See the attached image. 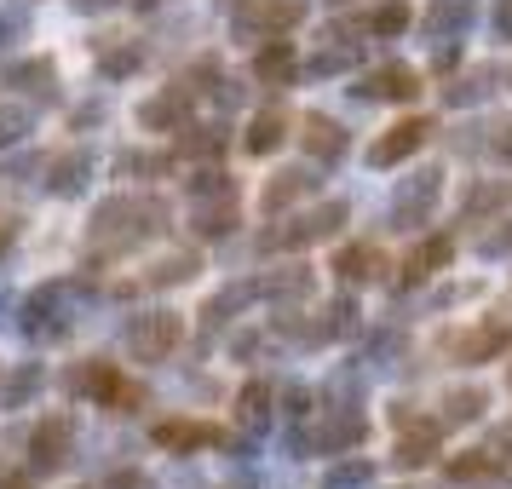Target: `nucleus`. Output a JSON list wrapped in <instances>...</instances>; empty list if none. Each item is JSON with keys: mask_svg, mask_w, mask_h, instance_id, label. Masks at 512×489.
Wrapping results in <instances>:
<instances>
[{"mask_svg": "<svg viewBox=\"0 0 512 489\" xmlns=\"http://www.w3.org/2000/svg\"><path fill=\"white\" fill-rule=\"evenodd\" d=\"M173 346H179V317L173 311H150V317H139V323L127 328V351L139 363H162Z\"/></svg>", "mask_w": 512, "mask_h": 489, "instance_id": "obj_1", "label": "nucleus"}, {"mask_svg": "<svg viewBox=\"0 0 512 489\" xmlns=\"http://www.w3.org/2000/svg\"><path fill=\"white\" fill-rule=\"evenodd\" d=\"M70 438H75V426L64 415H52V420H41L35 426V438H29V461H35V472H52V466H64L70 461Z\"/></svg>", "mask_w": 512, "mask_h": 489, "instance_id": "obj_2", "label": "nucleus"}, {"mask_svg": "<svg viewBox=\"0 0 512 489\" xmlns=\"http://www.w3.org/2000/svg\"><path fill=\"white\" fill-rule=\"evenodd\" d=\"M351 93H357V98H369V104H374V98H415V93H420V75L409 70V64H386L380 75L357 81Z\"/></svg>", "mask_w": 512, "mask_h": 489, "instance_id": "obj_3", "label": "nucleus"}, {"mask_svg": "<svg viewBox=\"0 0 512 489\" xmlns=\"http://www.w3.org/2000/svg\"><path fill=\"white\" fill-rule=\"evenodd\" d=\"M426 133H432V121H403V127H392V133L369 150V162L392 167V162H403V156H415L420 144H426Z\"/></svg>", "mask_w": 512, "mask_h": 489, "instance_id": "obj_4", "label": "nucleus"}, {"mask_svg": "<svg viewBox=\"0 0 512 489\" xmlns=\"http://www.w3.org/2000/svg\"><path fill=\"white\" fill-rule=\"evenodd\" d=\"M340 225H346V202H328V208L305 213L294 231H282L277 242H282V248H305V242H317V236H334Z\"/></svg>", "mask_w": 512, "mask_h": 489, "instance_id": "obj_5", "label": "nucleus"}, {"mask_svg": "<svg viewBox=\"0 0 512 489\" xmlns=\"http://www.w3.org/2000/svg\"><path fill=\"white\" fill-rule=\"evenodd\" d=\"M156 443L190 455V449H208V443H225V438H219L213 426H196V420H167V426H156Z\"/></svg>", "mask_w": 512, "mask_h": 489, "instance_id": "obj_6", "label": "nucleus"}, {"mask_svg": "<svg viewBox=\"0 0 512 489\" xmlns=\"http://www.w3.org/2000/svg\"><path fill=\"white\" fill-rule=\"evenodd\" d=\"M334 271H340V282H374L380 277V248L374 242H351V248H340Z\"/></svg>", "mask_w": 512, "mask_h": 489, "instance_id": "obj_7", "label": "nucleus"}, {"mask_svg": "<svg viewBox=\"0 0 512 489\" xmlns=\"http://www.w3.org/2000/svg\"><path fill=\"white\" fill-rule=\"evenodd\" d=\"M507 323H484L478 334H466V340H449L455 346V357H466V363H484V357H495V351H507Z\"/></svg>", "mask_w": 512, "mask_h": 489, "instance_id": "obj_8", "label": "nucleus"}, {"mask_svg": "<svg viewBox=\"0 0 512 489\" xmlns=\"http://www.w3.org/2000/svg\"><path fill=\"white\" fill-rule=\"evenodd\" d=\"M305 150L311 156H323V162H334V156H346V127L328 116H311L305 121Z\"/></svg>", "mask_w": 512, "mask_h": 489, "instance_id": "obj_9", "label": "nucleus"}, {"mask_svg": "<svg viewBox=\"0 0 512 489\" xmlns=\"http://www.w3.org/2000/svg\"><path fill=\"white\" fill-rule=\"evenodd\" d=\"M236 420H242L248 432H265V426H271V386H265V380H248V386H242Z\"/></svg>", "mask_w": 512, "mask_h": 489, "instance_id": "obj_10", "label": "nucleus"}, {"mask_svg": "<svg viewBox=\"0 0 512 489\" xmlns=\"http://www.w3.org/2000/svg\"><path fill=\"white\" fill-rule=\"evenodd\" d=\"M87 179H93V156H81V150H70V156L52 162V190H58V196L87 190Z\"/></svg>", "mask_w": 512, "mask_h": 489, "instance_id": "obj_11", "label": "nucleus"}, {"mask_svg": "<svg viewBox=\"0 0 512 489\" xmlns=\"http://www.w3.org/2000/svg\"><path fill=\"white\" fill-rule=\"evenodd\" d=\"M317 185L305 167H288V173H277V185H265V213H282L294 196H305V190Z\"/></svg>", "mask_w": 512, "mask_h": 489, "instance_id": "obj_12", "label": "nucleus"}, {"mask_svg": "<svg viewBox=\"0 0 512 489\" xmlns=\"http://www.w3.org/2000/svg\"><path fill=\"white\" fill-rule=\"evenodd\" d=\"M70 386H75V392L104 397V403H110L121 380H116V369H110V363H87V369H75V374H70Z\"/></svg>", "mask_w": 512, "mask_h": 489, "instance_id": "obj_13", "label": "nucleus"}, {"mask_svg": "<svg viewBox=\"0 0 512 489\" xmlns=\"http://www.w3.org/2000/svg\"><path fill=\"white\" fill-rule=\"evenodd\" d=\"M254 75L259 81H288V75H294V47H288V41H271V47L254 58Z\"/></svg>", "mask_w": 512, "mask_h": 489, "instance_id": "obj_14", "label": "nucleus"}, {"mask_svg": "<svg viewBox=\"0 0 512 489\" xmlns=\"http://www.w3.org/2000/svg\"><path fill=\"white\" fill-rule=\"evenodd\" d=\"M282 127H288V121H282V110H265V116H254V127H248V150H254V156L277 150V144H282Z\"/></svg>", "mask_w": 512, "mask_h": 489, "instance_id": "obj_15", "label": "nucleus"}, {"mask_svg": "<svg viewBox=\"0 0 512 489\" xmlns=\"http://www.w3.org/2000/svg\"><path fill=\"white\" fill-rule=\"evenodd\" d=\"M6 81H18L24 93H41V98H47V93H52V81H58V70H52L47 58H29V64H18V70L6 75Z\"/></svg>", "mask_w": 512, "mask_h": 489, "instance_id": "obj_16", "label": "nucleus"}, {"mask_svg": "<svg viewBox=\"0 0 512 489\" xmlns=\"http://www.w3.org/2000/svg\"><path fill=\"white\" fill-rule=\"evenodd\" d=\"M185 104H190V98L179 93V87H173L167 98H150V104H144L139 116H144V127H173V121L185 116Z\"/></svg>", "mask_w": 512, "mask_h": 489, "instance_id": "obj_17", "label": "nucleus"}, {"mask_svg": "<svg viewBox=\"0 0 512 489\" xmlns=\"http://www.w3.org/2000/svg\"><path fill=\"white\" fill-rule=\"evenodd\" d=\"M449 254H455V242H449V236H432V242H420V254L409 259L403 271H409V282H420L426 271H432V265H443Z\"/></svg>", "mask_w": 512, "mask_h": 489, "instance_id": "obj_18", "label": "nucleus"}, {"mask_svg": "<svg viewBox=\"0 0 512 489\" xmlns=\"http://www.w3.org/2000/svg\"><path fill=\"white\" fill-rule=\"evenodd\" d=\"M254 294H259V282H236L231 294H219V300H208V311H202V317H208V323L219 328L225 317H231V311H242V305L254 300Z\"/></svg>", "mask_w": 512, "mask_h": 489, "instance_id": "obj_19", "label": "nucleus"}, {"mask_svg": "<svg viewBox=\"0 0 512 489\" xmlns=\"http://www.w3.org/2000/svg\"><path fill=\"white\" fill-rule=\"evenodd\" d=\"M225 150V127H190L179 139V156H219Z\"/></svg>", "mask_w": 512, "mask_h": 489, "instance_id": "obj_20", "label": "nucleus"}, {"mask_svg": "<svg viewBox=\"0 0 512 489\" xmlns=\"http://www.w3.org/2000/svg\"><path fill=\"white\" fill-rule=\"evenodd\" d=\"M231 225H236L231 196H225L219 208H196V236H231Z\"/></svg>", "mask_w": 512, "mask_h": 489, "instance_id": "obj_21", "label": "nucleus"}, {"mask_svg": "<svg viewBox=\"0 0 512 489\" xmlns=\"http://www.w3.org/2000/svg\"><path fill=\"white\" fill-rule=\"evenodd\" d=\"M185 277H196V254H167L156 271H150V282L156 288H167V282H185Z\"/></svg>", "mask_w": 512, "mask_h": 489, "instance_id": "obj_22", "label": "nucleus"}, {"mask_svg": "<svg viewBox=\"0 0 512 489\" xmlns=\"http://www.w3.org/2000/svg\"><path fill=\"white\" fill-rule=\"evenodd\" d=\"M466 18H472V0H438L426 24H432V29H438V35H443V29H449V24H455V29H466Z\"/></svg>", "mask_w": 512, "mask_h": 489, "instance_id": "obj_23", "label": "nucleus"}, {"mask_svg": "<svg viewBox=\"0 0 512 489\" xmlns=\"http://www.w3.org/2000/svg\"><path fill=\"white\" fill-rule=\"evenodd\" d=\"M484 415V392H478V386H466V392H449V420H478Z\"/></svg>", "mask_w": 512, "mask_h": 489, "instance_id": "obj_24", "label": "nucleus"}, {"mask_svg": "<svg viewBox=\"0 0 512 489\" xmlns=\"http://www.w3.org/2000/svg\"><path fill=\"white\" fill-rule=\"evenodd\" d=\"M489 81H495V70H472L461 87H449V104H478L489 93Z\"/></svg>", "mask_w": 512, "mask_h": 489, "instance_id": "obj_25", "label": "nucleus"}, {"mask_svg": "<svg viewBox=\"0 0 512 489\" xmlns=\"http://www.w3.org/2000/svg\"><path fill=\"white\" fill-rule=\"evenodd\" d=\"M300 18H305V0H271L259 24L265 29H288V24H300Z\"/></svg>", "mask_w": 512, "mask_h": 489, "instance_id": "obj_26", "label": "nucleus"}, {"mask_svg": "<svg viewBox=\"0 0 512 489\" xmlns=\"http://www.w3.org/2000/svg\"><path fill=\"white\" fill-rule=\"evenodd\" d=\"M363 484H369V466H363V461L334 466V472L323 478V489H363Z\"/></svg>", "mask_w": 512, "mask_h": 489, "instance_id": "obj_27", "label": "nucleus"}, {"mask_svg": "<svg viewBox=\"0 0 512 489\" xmlns=\"http://www.w3.org/2000/svg\"><path fill=\"white\" fill-rule=\"evenodd\" d=\"M98 70H104V75H133V70H139V47L104 52V58H98Z\"/></svg>", "mask_w": 512, "mask_h": 489, "instance_id": "obj_28", "label": "nucleus"}, {"mask_svg": "<svg viewBox=\"0 0 512 489\" xmlns=\"http://www.w3.org/2000/svg\"><path fill=\"white\" fill-rule=\"evenodd\" d=\"M190 196H231V179H225V173H196V179H190Z\"/></svg>", "mask_w": 512, "mask_h": 489, "instance_id": "obj_29", "label": "nucleus"}, {"mask_svg": "<svg viewBox=\"0 0 512 489\" xmlns=\"http://www.w3.org/2000/svg\"><path fill=\"white\" fill-rule=\"evenodd\" d=\"M29 133V110H0V144L24 139Z\"/></svg>", "mask_w": 512, "mask_h": 489, "instance_id": "obj_30", "label": "nucleus"}, {"mask_svg": "<svg viewBox=\"0 0 512 489\" xmlns=\"http://www.w3.org/2000/svg\"><path fill=\"white\" fill-rule=\"evenodd\" d=\"M265 294H282V300H294V294H305V271H282L277 282H265Z\"/></svg>", "mask_w": 512, "mask_h": 489, "instance_id": "obj_31", "label": "nucleus"}, {"mask_svg": "<svg viewBox=\"0 0 512 489\" xmlns=\"http://www.w3.org/2000/svg\"><path fill=\"white\" fill-rule=\"evenodd\" d=\"M35 386H41V363H29V369L18 374V380H12V392H6V397H12V409H18V403H24V397L35 392Z\"/></svg>", "mask_w": 512, "mask_h": 489, "instance_id": "obj_32", "label": "nucleus"}, {"mask_svg": "<svg viewBox=\"0 0 512 489\" xmlns=\"http://www.w3.org/2000/svg\"><path fill=\"white\" fill-rule=\"evenodd\" d=\"M489 472V461L472 449V455H461V461H449V478H484Z\"/></svg>", "mask_w": 512, "mask_h": 489, "instance_id": "obj_33", "label": "nucleus"}, {"mask_svg": "<svg viewBox=\"0 0 512 489\" xmlns=\"http://www.w3.org/2000/svg\"><path fill=\"white\" fill-rule=\"evenodd\" d=\"M403 24H409V12H403V6H386V12H374V35H397Z\"/></svg>", "mask_w": 512, "mask_h": 489, "instance_id": "obj_34", "label": "nucleus"}, {"mask_svg": "<svg viewBox=\"0 0 512 489\" xmlns=\"http://www.w3.org/2000/svg\"><path fill=\"white\" fill-rule=\"evenodd\" d=\"M12 35H24V18L18 12H0V47H12Z\"/></svg>", "mask_w": 512, "mask_h": 489, "instance_id": "obj_35", "label": "nucleus"}, {"mask_svg": "<svg viewBox=\"0 0 512 489\" xmlns=\"http://www.w3.org/2000/svg\"><path fill=\"white\" fill-rule=\"evenodd\" d=\"M495 29H501V35H512V0H501V12H495Z\"/></svg>", "mask_w": 512, "mask_h": 489, "instance_id": "obj_36", "label": "nucleus"}, {"mask_svg": "<svg viewBox=\"0 0 512 489\" xmlns=\"http://www.w3.org/2000/svg\"><path fill=\"white\" fill-rule=\"evenodd\" d=\"M116 0H75V12H110Z\"/></svg>", "mask_w": 512, "mask_h": 489, "instance_id": "obj_37", "label": "nucleus"}, {"mask_svg": "<svg viewBox=\"0 0 512 489\" xmlns=\"http://www.w3.org/2000/svg\"><path fill=\"white\" fill-rule=\"evenodd\" d=\"M116 489H150L144 478H116Z\"/></svg>", "mask_w": 512, "mask_h": 489, "instance_id": "obj_38", "label": "nucleus"}, {"mask_svg": "<svg viewBox=\"0 0 512 489\" xmlns=\"http://www.w3.org/2000/svg\"><path fill=\"white\" fill-rule=\"evenodd\" d=\"M501 156H507V162H512V127H507V139H501Z\"/></svg>", "mask_w": 512, "mask_h": 489, "instance_id": "obj_39", "label": "nucleus"}, {"mask_svg": "<svg viewBox=\"0 0 512 489\" xmlns=\"http://www.w3.org/2000/svg\"><path fill=\"white\" fill-rule=\"evenodd\" d=\"M334 6H346V0H334Z\"/></svg>", "mask_w": 512, "mask_h": 489, "instance_id": "obj_40", "label": "nucleus"}]
</instances>
